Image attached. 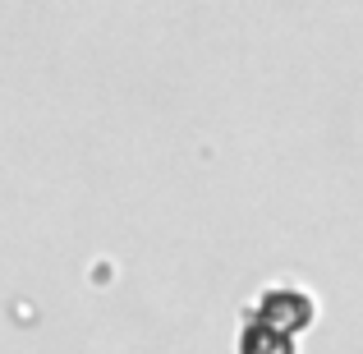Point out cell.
Instances as JSON below:
<instances>
[{"label": "cell", "instance_id": "obj_1", "mask_svg": "<svg viewBox=\"0 0 363 354\" xmlns=\"http://www.w3.org/2000/svg\"><path fill=\"white\" fill-rule=\"evenodd\" d=\"M308 313H313V304L303 290H267L262 304L253 309V318H248V341H257L253 354H272L267 350L272 341L281 354H294V336L308 322Z\"/></svg>", "mask_w": 363, "mask_h": 354}]
</instances>
